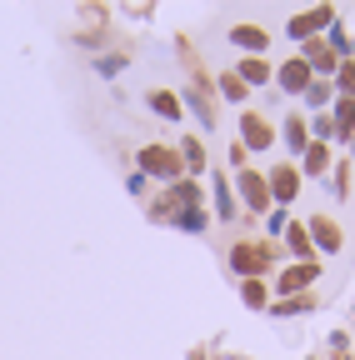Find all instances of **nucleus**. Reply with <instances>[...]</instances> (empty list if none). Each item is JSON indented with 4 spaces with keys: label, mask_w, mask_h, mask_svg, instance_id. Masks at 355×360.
Here are the masks:
<instances>
[{
    "label": "nucleus",
    "mask_w": 355,
    "mask_h": 360,
    "mask_svg": "<svg viewBox=\"0 0 355 360\" xmlns=\"http://www.w3.org/2000/svg\"><path fill=\"white\" fill-rule=\"evenodd\" d=\"M215 215H220V220L235 215V195H231V186H226V175H215Z\"/></svg>",
    "instance_id": "nucleus-18"
},
{
    "label": "nucleus",
    "mask_w": 355,
    "mask_h": 360,
    "mask_svg": "<svg viewBox=\"0 0 355 360\" xmlns=\"http://www.w3.org/2000/svg\"><path fill=\"white\" fill-rule=\"evenodd\" d=\"M220 90H226V101H245V80H240V75H226V80H220Z\"/></svg>",
    "instance_id": "nucleus-23"
},
{
    "label": "nucleus",
    "mask_w": 355,
    "mask_h": 360,
    "mask_svg": "<svg viewBox=\"0 0 355 360\" xmlns=\"http://www.w3.org/2000/svg\"><path fill=\"white\" fill-rule=\"evenodd\" d=\"M310 80H316V75H310L305 60H285V65L276 70V85L285 90V96H305V85H310Z\"/></svg>",
    "instance_id": "nucleus-11"
},
{
    "label": "nucleus",
    "mask_w": 355,
    "mask_h": 360,
    "mask_svg": "<svg viewBox=\"0 0 355 360\" xmlns=\"http://www.w3.org/2000/svg\"><path fill=\"white\" fill-rule=\"evenodd\" d=\"M271 141H276V130L265 125L255 110H245V115H240V146H245V150H271Z\"/></svg>",
    "instance_id": "nucleus-7"
},
{
    "label": "nucleus",
    "mask_w": 355,
    "mask_h": 360,
    "mask_svg": "<svg viewBox=\"0 0 355 360\" xmlns=\"http://www.w3.org/2000/svg\"><path fill=\"white\" fill-rule=\"evenodd\" d=\"M300 310H310V295H300V300H280V305H276V315H300Z\"/></svg>",
    "instance_id": "nucleus-27"
},
{
    "label": "nucleus",
    "mask_w": 355,
    "mask_h": 360,
    "mask_svg": "<svg viewBox=\"0 0 355 360\" xmlns=\"http://www.w3.org/2000/svg\"><path fill=\"white\" fill-rule=\"evenodd\" d=\"M265 225H271V236H280L290 220H285V210H271V220H265Z\"/></svg>",
    "instance_id": "nucleus-28"
},
{
    "label": "nucleus",
    "mask_w": 355,
    "mask_h": 360,
    "mask_svg": "<svg viewBox=\"0 0 355 360\" xmlns=\"http://www.w3.org/2000/svg\"><path fill=\"white\" fill-rule=\"evenodd\" d=\"M300 60L310 65V75H316V80H330L335 65H340V60L330 56V45H325V40H305V56H300Z\"/></svg>",
    "instance_id": "nucleus-8"
},
{
    "label": "nucleus",
    "mask_w": 355,
    "mask_h": 360,
    "mask_svg": "<svg viewBox=\"0 0 355 360\" xmlns=\"http://www.w3.org/2000/svg\"><path fill=\"white\" fill-rule=\"evenodd\" d=\"M310 130H316V141H325V146L335 141V120H330V115H316V125H310Z\"/></svg>",
    "instance_id": "nucleus-24"
},
{
    "label": "nucleus",
    "mask_w": 355,
    "mask_h": 360,
    "mask_svg": "<svg viewBox=\"0 0 355 360\" xmlns=\"http://www.w3.org/2000/svg\"><path fill=\"white\" fill-rule=\"evenodd\" d=\"M325 170H330V146L325 141H310L305 160H300V175H325Z\"/></svg>",
    "instance_id": "nucleus-12"
},
{
    "label": "nucleus",
    "mask_w": 355,
    "mask_h": 360,
    "mask_svg": "<svg viewBox=\"0 0 355 360\" xmlns=\"http://www.w3.org/2000/svg\"><path fill=\"white\" fill-rule=\"evenodd\" d=\"M335 25V11L330 6H316V11H305V15H290L285 35L290 40H316V30H330Z\"/></svg>",
    "instance_id": "nucleus-2"
},
{
    "label": "nucleus",
    "mask_w": 355,
    "mask_h": 360,
    "mask_svg": "<svg viewBox=\"0 0 355 360\" xmlns=\"http://www.w3.org/2000/svg\"><path fill=\"white\" fill-rule=\"evenodd\" d=\"M141 175H160V180H175L181 175V160H175L165 146H146L141 150Z\"/></svg>",
    "instance_id": "nucleus-6"
},
{
    "label": "nucleus",
    "mask_w": 355,
    "mask_h": 360,
    "mask_svg": "<svg viewBox=\"0 0 355 360\" xmlns=\"http://www.w3.org/2000/svg\"><path fill=\"white\" fill-rule=\"evenodd\" d=\"M235 191L245 195V210H265V205H271V186H265V175H255V170H240Z\"/></svg>",
    "instance_id": "nucleus-10"
},
{
    "label": "nucleus",
    "mask_w": 355,
    "mask_h": 360,
    "mask_svg": "<svg viewBox=\"0 0 355 360\" xmlns=\"http://www.w3.org/2000/svg\"><path fill=\"white\" fill-rule=\"evenodd\" d=\"M330 186H335V195H340V200L350 195V170H345V165H335V170H330Z\"/></svg>",
    "instance_id": "nucleus-25"
},
{
    "label": "nucleus",
    "mask_w": 355,
    "mask_h": 360,
    "mask_svg": "<svg viewBox=\"0 0 355 360\" xmlns=\"http://www.w3.org/2000/svg\"><path fill=\"white\" fill-rule=\"evenodd\" d=\"M231 265H235V276L260 281L265 265H271V255H265V245H235V250H231Z\"/></svg>",
    "instance_id": "nucleus-4"
},
{
    "label": "nucleus",
    "mask_w": 355,
    "mask_h": 360,
    "mask_svg": "<svg viewBox=\"0 0 355 360\" xmlns=\"http://www.w3.org/2000/svg\"><path fill=\"white\" fill-rule=\"evenodd\" d=\"M231 40L240 45V51H250V56H260L265 45H271V35H265L260 25H235V30H231Z\"/></svg>",
    "instance_id": "nucleus-13"
},
{
    "label": "nucleus",
    "mask_w": 355,
    "mask_h": 360,
    "mask_svg": "<svg viewBox=\"0 0 355 360\" xmlns=\"http://www.w3.org/2000/svg\"><path fill=\"white\" fill-rule=\"evenodd\" d=\"M285 146H290V155H305V146H310V141H305V120H300V115H290V120H285Z\"/></svg>",
    "instance_id": "nucleus-19"
},
{
    "label": "nucleus",
    "mask_w": 355,
    "mask_h": 360,
    "mask_svg": "<svg viewBox=\"0 0 355 360\" xmlns=\"http://www.w3.org/2000/svg\"><path fill=\"white\" fill-rule=\"evenodd\" d=\"M235 75H240V80H245V85H265V80H271V75H276V70H271V65H265V60H260V56H245V60H240V70H235Z\"/></svg>",
    "instance_id": "nucleus-15"
},
{
    "label": "nucleus",
    "mask_w": 355,
    "mask_h": 360,
    "mask_svg": "<svg viewBox=\"0 0 355 360\" xmlns=\"http://www.w3.org/2000/svg\"><path fill=\"white\" fill-rule=\"evenodd\" d=\"M265 186H271V200L285 210V205L300 195V170H295V165H276L271 175H265Z\"/></svg>",
    "instance_id": "nucleus-3"
},
{
    "label": "nucleus",
    "mask_w": 355,
    "mask_h": 360,
    "mask_svg": "<svg viewBox=\"0 0 355 360\" xmlns=\"http://www.w3.org/2000/svg\"><path fill=\"white\" fill-rule=\"evenodd\" d=\"M240 295H245V305H255V310L265 305V285H260V281H245V285H240Z\"/></svg>",
    "instance_id": "nucleus-22"
},
{
    "label": "nucleus",
    "mask_w": 355,
    "mask_h": 360,
    "mask_svg": "<svg viewBox=\"0 0 355 360\" xmlns=\"http://www.w3.org/2000/svg\"><path fill=\"white\" fill-rule=\"evenodd\" d=\"M330 120H335V141H350V135H355V101H350V96H340Z\"/></svg>",
    "instance_id": "nucleus-14"
},
{
    "label": "nucleus",
    "mask_w": 355,
    "mask_h": 360,
    "mask_svg": "<svg viewBox=\"0 0 355 360\" xmlns=\"http://www.w3.org/2000/svg\"><path fill=\"white\" fill-rule=\"evenodd\" d=\"M350 155H355V135H350Z\"/></svg>",
    "instance_id": "nucleus-29"
},
{
    "label": "nucleus",
    "mask_w": 355,
    "mask_h": 360,
    "mask_svg": "<svg viewBox=\"0 0 355 360\" xmlns=\"http://www.w3.org/2000/svg\"><path fill=\"white\" fill-rule=\"evenodd\" d=\"M181 155H186V165H191V170H200V165H205V155H200V141H186V146H181Z\"/></svg>",
    "instance_id": "nucleus-26"
},
{
    "label": "nucleus",
    "mask_w": 355,
    "mask_h": 360,
    "mask_svg": "<svg viewBox=\"0 0 355 360\" xmlns=\"http://www.w3.org/2000/svg\"><path fill=\"white\" fill-rule=\"evenodd\" d=\"M330 96H335V85H330V80H310V85H305V105H316V110H321Z\"/></svg>",
    "instance_id": "nucleus-21"
},
{
    "label": "nucleus",
    "mask_w": 355,
    "mask_h": 360,
    "mask_svg": "<svg viewBox=\"0 0 355 360\" xmlns=\"http://www.w3.org/2000/svg\"><path fill=\"white\" fill-rule=\"evenodd\" d=\"M285 240H290V250L300 255V265H305V260H316V245H310L305 225H285Z\"/></svg>",
    "instance_id": "nucleus-17"
},
{
    "label": "nucleus",
    "mask_w": 355,
    "mask_h": 360,
    "mask_svg": "<svg viewBox=\"0 0 355 360\" xmlns=\"http://www.w3.org/2000/svg\"><path fill=\"white\" fill-rule=\"evenodd\" d=\"M305 236H310V245L325 250V255H335V250H340V225H335L330 215H316V220L305 225Z\"/></svg>",
    "instance_id": "nucleus-9"
},
{
    "label": "nucleus",
    "mask_w": 355,
    "mask_h": 360,
    "mask_svg": "<svg viewBox=\"0 0 355 360\" xmlns=\"http://www.w3.org/2000/svg\"><path fill=\"white\" fill-rule=\"evenodd\" d=\"M316 276H321V265H316V260H305V265L295 260L285 276H276V290H280V295H300V290L316 285Z\"/></svg>",
    "instance_id": "nucleus-5"
},
{
    "label": "nucleus",
    "mask_w": 355,
    "mask_h": 360,
    "mask_svg": "<svg viewBox=\"0 0 355 360\" xmlns=\"http://www.w3.org/2000/svg\"><path fill=\"white\" fill-rule=\"evenodd\" d=\"M150 110H155L160 120H181V101H175L170 90H150Z\"/></svg>",
    "instance_id": "nucleus-16"
},
{
    "label": "nucleus",
    "mask_w": 355,
    "mask_h": 360,
    "mask_svg": "<svg viewBox=\"0 0 355 360\" xmlns=\"http://www.w3.org/2000/svg\"><path fill=\"white\" fill-rule=\"evenodd\" d=\"M330 85L340 90V96H350V101H355V60H340V65H335V75H330Z\"/></svg>",
    "instance_id": "nucleus-20"
},
{
    "label": "nucleus",
    "mask_w": 355,
    "mask_h": 360,
    "mask_svg": "<svg viewBox=\"0 0 355 360\" xmlns=\"http://www.w3.org/2000/svg\"><path fill=\"white\" fill-rule=\"evenodd\" d=\"M165 220H175V225H181L186 215H195L200 210V191L191 186V180H175V186H170V195H165Z\"/></svg>",
    "instance_id": "nucleus-1"
}]
</instances>
